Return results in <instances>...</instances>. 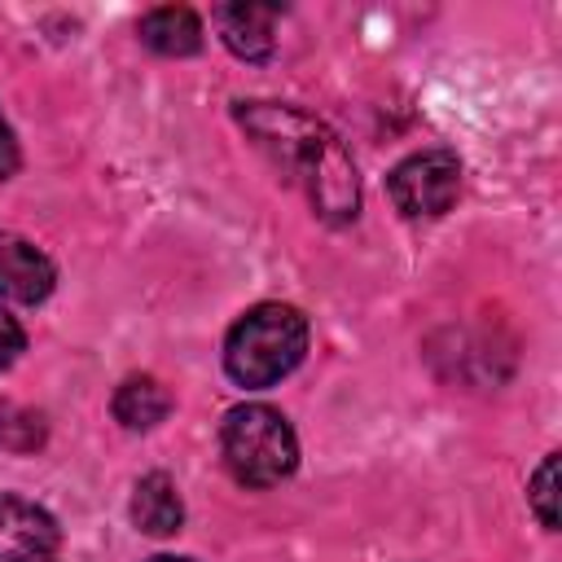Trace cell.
<instances>
[{
  "mask_svg": "<svg viewBox=\"0 0 562 562\" xmlns=\"http://www.w3.org/2000/svg\"><path fill=\"white\" fill-rule=\"evenodd\" d=\"M237 123L281 171H290V180L307 189L321 220L329 224L356 220L360 211L356 162L325 123H316L312 114L294 105H277V101H241Z\"/></svg>",
  "mask_w": 562,
  "mask_h": 562,
  "instance_id": "6da1fadb",
  "label": "cell"
},
{
  "mask_svg": "<svg viewBox=\"0 0 562 562\" xmlns=\"http://www.w3.org/2000/svg\"><path fill=\"white\" fill-rule=\"evenodd\" d=\"M307 351V321L290 303L250 307L224 338V369L237 386L263 391L281 382Z\"/></svg>",
  "mask_w": 562,
  "mask_h": 562,
  "instance_id": "7a4b0ae2",
  "label": "cell"
},
{
  "mask_svg": "<svg viewBox=\"0 0 562 562\" xmlns=\"http://www.w3.org/2000/svg\"><path fill=\"white\" fill-rule=\"evenodd\" d=\"M224 465L246 487H272L294 474L299 465V439L290 422L268 404H241L224 417L220 430Z\"/></svg>",
  "mask_w": 562,
  "mask_h": 562,
  "instance_id": "3957f363",
  "label": "cell"
},
{
  "mask_svg": "<svg viewBox=\"0 0 562 562\" xmlns=\"http://www.w3.org/2000/svg\"><path fill=\"white\" fill-rule=\"evenodd\" d=\"M457 189H461V162L452 149H422L386 176V193L408 220L443 215L452 206Z\"/></svg>",
  "mask_w": 562,
  "mask_h": 562,
  "instance_id": "277c9868",
  "label": "cell"
},
{
  "mask_svg": "<svg viewBox=\"0 0 562 562\" xmlns=\"http://www.w3.org/2000/svg\"><path fill=\"white\" fill-rule=\"evenodd\" d=\"M0 562H57V522L48 509L0 492Z\"/></svg>",
  "mask_w": 562,
  "mask_h": 562,
  "instance_id": "5b68a950",
  "label": "cell"
},
{
  "mask_svg": "<svg viewBox=\"0 0 562 562\" xmlns=\"http://www.w3.org/2000/svg\"><path fill=\"white\" fill-rule=\"evenodd\" d=\"M57 272L40 246H31L18 233H0V294L13 303H40L48 299Z\"/></svg>",
  "mask_w": 562,
  "mask_h": 562,
  "instance_id": "8992f818",
  "label": "cell"
},
{
  "mask_svg": "<svg viewBox=\"0 0 562 562\" xmlns=\"http://www.w3.org/2000/svg\"><path fill=\"white\" fill-rule=\"evenodd\" d=\"M281 9L277 4H220L215 9V26L224 35V44L246 57V61H259L272 53V26H277Z\"/></svg>",
  "mask_w": 562,
  "mask_h": 562,
  "instance_id": "52a82bcc",
  "label": "cell"
},
{
  "mask_svg": "<svg viewBox=\"0 0 562 562\" xmlns=\"http://www.w3.org/2000/svg\"><path fill=\"white\" fill-rule=\"evenodd\" d=\"M132 522L145 531V536H176L180 522H184V501L176 492V483L167 474H145L136 487H132Z\"/></svg>",
  "mask_w": 562,
  "mask_h": 562,
  "instance_id": "ba28073f",
  "label": "cell"
},
{
  "mask_svg": "<svg viewBox=\"0 0 562 562\" xmlns=\"http://www.w3.org/2000/svg\"><path fill=\"white\" fill-rule=\"evenodd\" d=\"M140 40L154 48V53H167V57H189L202 48V22L193 9L184 4H167V9H154L140 18Z\"/></svg>",
  "mask_w": 562,
  "mask_h": 562,
  "instance_id": "9c48e42d",
  "label": "cell"
},
{
  "mask_svg": "<svg viewBox=\"0 0 562 562\" xmlns=\"http://www.w3.org/2000/svg\"><path fill=\"white\" fill-rule=\"evenodd\" d=\"M171 413V395L158 378H127L119 391H114V417L127 426V430H149L158 426L162 417Z\"/></svg>",
  "mask_w": 562,
  "mask_h": 562,
  "instance_id": "30bf717a",
  "label": "cell"
},
{
  "mask_svg": "<svg viewBox=\"0 0 562 562\" xmlns=\"http://www.w3.org/2000/svg\"><path fill=\"white\" fill-rule=\"evenodd\" d=\"M44 443V422L40 413H26L18 404H0V448L13 452H31Z\"/></svg>",
  "mask_w": 562,
  "mask_h": 562,
  "instance_id": "8fae6325",
  "label": "cell"
},
{
  "mask_svg": "<svg viewBox=\"0 0 562 562\" xmlns=\"http://www.w3.org/2000/svg\"><path fill=\"white\" fill-rule=\"evenodd\" d=\"M531 509L540 518L544 531H558V452H549L540 461V470L531 474Z\"/></svg>",
  "mask_w": 562,
  "mask_h": 562,
  "instance_id": "7c38bea8",
  "label": "cell"
},
{
  "mask_svg": "<svg viewBox=\"0 0 562 562\" xmlns=\"http://www.w3.org/2000/svg\"><path fill=\"white\" fill-rule=\"evenodd\" d=\"M22 342H26V338H22V325L0 307V369H9V364L18 360Z\"/></svg>",
  "mask_w": 562,
  "mask_h": 562,
  "instance_id": "4fadbf2b",
  "label": "cell"
},
{
  "mask_svg": "<svg viewBox=\"0 0 562 562\" xmlns=\"http://www.w3.org/2000/svg\"><path fill=\"white\" fill-rule=\"evenodd\" d=\"M13 171H18V140H13V132L0 114V180H9Z\"/></svg>",
  "mask_w": 562,
  "mask_h": 562,
  "instance_id": "5bb4252c",
  "label": "cell"
},
{
  "mask_svg": "<svg viewBox=\"0 0 562 562\" xmlns=\"http://www.w3.org/2000/svg\"><path fill=\"white\" fill-rule=\"evenodd\" d=\"M149 562H189V558H167V553H162V558H149Z\"/></svg>",
  "mask_w": 562,
  "mask_h": 562,
  "instance_id": "9a60e30c",
  "label": "cell"
}]
</instances>
